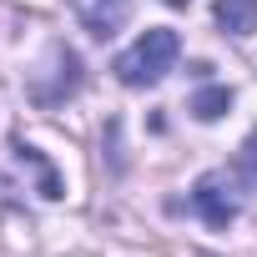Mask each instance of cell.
I'll list each match as a JSON object with an SVG mask.
<instances>
[{
	"label": "cell",
	"mask_w": 257,
	"mask_h": 257,
	"mask_svg": "<svg viewBox=\"0 0 257 257\" xmlns=\"http://www.w3.org/2000/svg\"><path fill=\"white\" fill-rule=\"evenodd\" d=\"M192 207L207 217V227H232V222H237V202L227 197L222 177H202V182L192 187Z\"/></svg>",
	"instance_id": "cell-3"
},
{
	"label": "cell",
	"mask_w": 257,
	"mask_h": 257,
	"mask_svg": "<svg viewBox=\"0 0 257 257\" xmlns=\"http://www.w3.org/2000/svg\"><path fill=\"white\" fill-rule=\"evenodd\" d=\"M177 56H182V41H177V31H167V26H157V31H147L132 51H121L116 56V81L121 86H132V91H142V86H157L172 66H177Z\"/></svg>",
	"instance_id": "cell-1"
},
{
	"label": "cell",
	"mask_w": 257,
	"mask_h": 257,
	"mask_svg": "<svg viewBox=\"0 0 257 257\" xmlns=\"http://www.w3.org/2000/svg\"><path fill=\"white\" fill-rule=\"evenodd\" d=\"M232 177H237V182L257 197V132L242 142V152H237V162H232Z\"/></svg>",
	"instance_id": "cell-6"
},
{
	"label": "cell",
	"mask_w": 257,
	"mask_h": 257,
	"mask_svg": "<svg viewBox=\"0 0 257 257\" xmlns=\"http://www.w3.org/2000/svg\"><path fill=\"white\" fill-rule=\"evenodd\" d=\"M76 21L96 36V41H111L126 21H132V0H71Z\"/></svg>",
	"instance_id": "cell-2"
},
{
	"label": "cell",
	"mask_w": 257,
	"mask_h": 257,
	"mask_svg": "<svg viewBox=\"0 0 257 257\" xmlns=\"http://www.w3.org/2000/svg\"><path fill=\"white\" fill-rule=\"evenodd\" d=\"M212 21L222 26V36H237V41H247V36L257 31V0H217Z\"/></svg>",
	"instance_id": "cell-4"
},
{
	"label": "cell",
	"mask_w": 257,
	"mask_h": 257,
	"mask_svg": "<svg viewBox=\"0 0 257 257\" xmlns=\"http://www.w3.org/2000/svg\"><path fill=\"white\" fill-rule=\"evenodd\" d=\"M167 6H187V0H167Z\"/></svg>",
	"instance_id": "cell-7"
},
{
	"label": "cell",
	"mask_w": 257,
	"mask_h": 257,
	"mask_svg": "<svg viewBox=\"0 0 257 257\" xmlns=\"http://www.w3.org/2000/svg\"><path fill=\"white\" fill-rule=\"evenodd\" d=\"M227 106H232V91H227V86H202V91L192 96V116H197V121H222Z\"/></svg>",
	"instance_id": "cell-5"
}]
</instances>
